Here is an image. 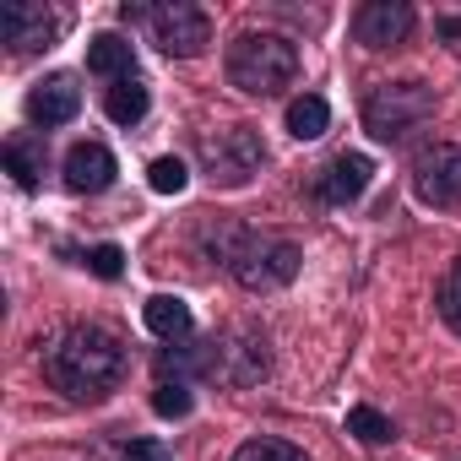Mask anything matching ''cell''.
<instances>
[{"instance_id": "9", "label": "cell", "mask_w": 461, "mask_h": 461, "mask_svg": "<svg viewBox=\"0 0 461 461\" xmlns=\"http://www.w3.org/2000/svg\"><path fill=\"white\" fill-rule=\"evenodd\" d=\"M0 39L12 50H50L60 39V17L44 12L39 0H12V6H0Z\"/></svg>"}, {"instance_id": "11", "label": "cell", "mask_w": 461, "mask_h": 461, "mask_svg": "<svg viewBox=\"0 0 461 461\" xmlns=\"http://www.w3.org/2000/svg\"><path fill=\"white\" fill-rule=\"evenodd\" d=\"M66 185H71L77 195L109 190V185H114V152H109L104 141H77V147L66 152Z\"/></svg>"}, {"instance_id": "6", "label": "cell", "mask_w": 461, "mask_h": 461, "mask_svg": "<svg viewBox=\"0 0 461 461\" xmlns=\"http://www.w3.org/2000/svg\"><path fill=\"white\" fill-rule=\"evenodd\" d=\"M141 28L152 33V44L163 55H179V60H190L212 44V17L201 6H190V0H158V6L141 12Z\"/></svg>"}, {"instance_id": "1", "label": "cell", "mask_w": 461, "mask_h": 461, "mask_svg": "<svg viewBox=\"0 0 461 461\" xmlns=\"http://www.w3.org/2000/svg\"><path fill=\"white\" fill-rule=\"evenodd\" d=\"M44 375H50L55 391H66L77 402H98V396H109L120 385L125 348L104 326H71L44 348Z\"/></svg>"}, {"instance_id": "10", "label": "cell", "mask_w": 461, "mask_h": 461, "mask_svg": "<svg viewBox=\"0 0 461 461\" xmlns=\"http://www.w3.org/2000/svg\"><path fill=\"white\" fill-rule=\"evenodd\" d=\"M412 23L418 17H412L407 0H369V6H358V17H353V33L369 50H391V44H402L412 33Z\"/></svg>"}, {"instance_id": "2", "label": "cell", "mask_w": 461, "mask_h": 461, "mask_svg": "<svg viewBox=\"0 0 461 461\" xmlns=\"http://www.w3.org/2000/svg\"><path fill=\"white\" fill-rule=\"evenodd\" d=\"M212 250L234 272V283L250 294H272V288L294 283V272H299V250L277 234H256V228H222L212 240Z\"/></svg>"}, {"instance_id": "14", "label": "cell", "mask_w": 461, "mask_h": 461, "mask_svg": "<svg viewBox=\"0 0 461 461\" xmlns=\"http://www.w3.org/2000/svg\"><path fill=\"white\" fill-rule=\"evenodd\" d=\"M141 321H147V331L152 337H163V342H190V304L185 299H174V294H152L147 299V310H141Z\"/></svg>"}, {"instance_id": "23", "label": "cell", "mask_w": 461, "mask_h": 461, "mask_svg": "<svg viewBox=\"0 0 461 461\" xmlns=\"http://www.w3.org/2000/svg\"><path fill=\"white\" fill-rule=\"evenodd\" d=\"M439 315H445V326L450 331H461V261L445 272V283H439Z\"/></svg>"}, {"instance_id": "25", "label": "cell", "mask_w": 461, "mask_h": 461, "mask_svg": "<svg viewBox=\"0 0 461 461\" xmlns=\"http://www.w3.org/2000/svg\"><path fill=\"white\" fill-rule=\"evenodd\" d=\"M131 461H174V456H168L158 439H136V445H131Z\"/></svg>"}, {"instance_id": "20", "label": "cell", "mask_w": 461, "mask_h": 461, "mask_svg": "<svg viewBox=\"0 0 461 461\" xmlns=\"http://www.w3.org/2000/svg\"><path fill=\"white\" fill-rule=\"evenodd\" d=\"M234 461H310L299 445H288V439H245L240 450H234Z\"/></svg>"}, {"instance_id": "21", "label": "cell", "mask_w": 461, "mask_h": 461, "mask_svg": "<svg viewBox=\"0 0 461 461\" xmlns=\"http://www.w3.org/2000/svg\"><path fill=\"white\" fill-rule=\"evenodd\" d=\"M147 185H152L158 195H179V190L190 185V168H185L179 158H158V163L147 168Z\"/></svg>"}, {"instance_id": "8", "label": "cell", "mask_w": 461, "mask_h": 461, "mask_svg": "<svg viewBox=\"0 0 461 461\" xmlns=\"http://www.w3.org/2000/svg\"><path fill=\"white\" fill-rule=\"evenodd\" d=\"M412 190L423 206H461V147L434 141L412 158Z\"/></svg>"}, {"instance_id": "5", "label": "cell", "mask_w": 461, "mask_h": 461, "mask_svg": "<svg viewBox=\"0 0 461 461\" xmlns=\"http://www.w3.org/2000/svg\"><path fill=\"white\" fill-rule=\"evenodd\" d=\"M201 163H206L212 185L240 190V185H250V179L261 174L267 147H261L256 125H228V131H217V136H201Z\"/></svg>"}, {"instance_id": "3", "label": "cell", "mask_w": 461, "mask_h": 461, "mask_svg": "<svg viewBox=\"0 0 461 461\" xmlns=\"http://www.w3.org/2000/svg\"><path fill=\"white\" fill-rule=\"evenodd\" d=\"M299 77V50L283 33H240L228 44V82L250 98H277Z\"/></svg>"}, {"instance_id": "22", "label": "cell", "mask_w": 461, "mask_h": 461, "mask_svg": "<svg viewBox=\"0 0 461 461\" xmlns=\"http://www.w3.org/2000/svg\"><path fill=\"white\" fill-rule=\"evenodd\" d=\"M152 412H158V418H185V412H190V385H185V380H158Z\"/></svg>"}, {"instance_id": "12", "label": "cell", "mask_w": 461, "mask_h": 461, "mask_svg": "<svg viewBox=\"0 0 461 461\" xmlns=\"http://www.w3.org/2000/svg\"><path fill=\"white\" fill-rule=\"evenodd\" d=\"M77 109H82V87H77L71 77H44V82L28 93V120L44 125V131L77 120Z\"/></svg>"}, {"instance_id": "17", "label": "cell", "mask_w": 461, "mask_h": 461, "mask_svg": "<svg viewBox=\"0 0 461 461\" xmlns=\"http://www.w3.org/2000/svg\"><path fill=\"white\" fill-rule=\"evenodd\" d=\"M104 109H109V120H114V125H136V120L147 114V87H141L136 77H125V82H114V87H109Z\"/></svg>"}, {"instance_id": "4", "label": "cell", "mask_w": 461, "mask_h": 461, "mask_svg": "<svg viewBox=\"0 0 461 461\" xmlns=\"http://www.w3.org/2000/svg\"><path fill=\"white\" fill-rule=\"evenodd\" d=\"M434 120V93L423 82H380L364 98V131L375 141H407Z\"/></svg>"}, {"instance_id": "24", "label": "cell", "mask_w": 461, "mask_h": 461, "mask_svg": "<svg viewBox=\"0 0 461 461\" xmlns=\"http://www.w3.org/2000/svg\"><path fill=\"white\" fill-rule=\"evenodd\" d=\"M87 272H93V277H104V283H114V277L125 272L120 245H98V250H87Z\"/></svg>"}, {"instance_id": "19", "label": "cell", "mask_w": 461, "mask_h": 461, "mask_svg": "<svg viewBox=\"0 0 461 461\" xmlns=\"http://www.w3.org/2000/svg\"><path fill=\"white\" fill-rule=\"evenodd\" d=\"M348 434H353L358 445H385L396 429H391L385 412H375V407H353V412H348Z\"/></svg>"}, {"instance_id": "18", "label": "cell", "mask_w": 461, "mask_h": 461, "mask_svg": "<svg viewBox=\"0 0 461 461\" xmlns=\"http://www.w3.org/2000/svg\"><path fill=\"white\" fill-rule=\"evenodd\" d=\"M6 168H12V179L28 190V185H39V174H44V147H33L28 136H17V141H6Z\"/></svg>"}, {"instance_id": "16", "label": "cell", "mask_w": 461, "mask_h": 461, "mask_svg": "<svg viewBox=\"0 0 461 461\" xmlns=\"http://www.w3.org/2000/svg\"><path fill=\"white\" fill-rule=\"evenodd\" d=\"M326 125H331V109H326V98L304 93V98H294V104H288V131H294L299 141H315V136H326Z\"/></svg>"}, {"instance_id": "7", "label": "cell", "mask_w": 461, "mask_h": 461, "mask_svg": "<svg viewBox=\"0 0 461 461\" xmlns=\"http://www.w3.org/2000/svg\"><path fill=\"white\" fill-rule=\"evenodd\" d=\"M267 369H272V353H267V337L256 326H234V331L212 337V380L256 385V380H267Z\"/></svg>"}, {"instance_id": "13", "label": "cell", "mask_w": 461, "mask_h": 461, "mask_svg": "<svg viewBox=\"0 0 461 461\" xmlns=\"http://www.w3.org/2000/svg\"><path fill=\"white\" fill-rule=\"evenodd\" d=\"M369 174H375V163L364 158V152H342V158H331L326 168H321V201H331V206H348V201H358L364 190H369Z\"/></svg>"}, {"instance_id": "15", "label": "cell", "mask_w": 461, "mask_h": 461, "mask_svg": "<svg viewBox=\"0 0 461 461\" xmlns=\"http://www.w3.org/2000/svg\"><path fill=\"white\" fill-rule=\"evenodd\" d=\"M87 71L125 82V77H136V50H131L120 33H98V39L87 44Z\"/></svg>"}]
</instances>
